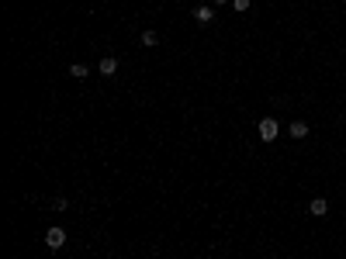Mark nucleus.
<instances>
[{
	"label": "nucleus",
	"instance_id": "0eeeda50",
	"mask_svg": "<svg viewBox=\"0 0 346 259\" xmlns=\"http://www.w3.org/2000/svg\"><path fill=\"white\" fill-rule=\"evenodd\" d=\"M142 45H149V49L159 45V35H156V31H142Z\"/></svg>",
	"mask_w": 346,
	"mask_h": 259
},
{
	"label": "nucleus",
	"instance_id": "9b49d317",
	"mask_svg": "<svg viewBox=\"0 0 346 259\" xmlns=\"http://www.w3.org/2000/svg\"><path fill=\"white\" fill-rule=\"evenodd\" d=\"M215 3H232V0H215Z\"/></svg>",
	"mask_w": 346,
	"mask_h": 259
},
{
	"label": "nucleus",
	"instance_id": "9d476101",
	"mask_svg": "<svg viewBox=\"0 0 346 259\" xmlns=\"http://www.w3.org/2000/svg\"><path fill=\"white\" fill-rule=\"evenodd\" d=\"M69 204H66V197H56V200H52V211H66Z\"/></svg>",
	"mask_w": 346,
	"mask_h": 259
},
{
	"label": "nucleus",
	"instance_id": "7ed1b4c3",
	"mask_svg": "<svg viewBox=\"0 0 346 259\" xmlns=\"http://www.w3.org/2000/svg\"><path fill=\"white\" fill-rule=\"evenodd\" d=\"M308 211H312L315 218H322V214H329V200H326V197H315V200L308 204Z\"/></svg>",
	"mask_w": 346,
	"mask_h": 259
},
{
	"label": "nucleus",
	"instance_id": "20e7f679",
	"mask_svg": "<svg viewBox=\"0 0 346 259\" xmlns=\"http://www.w3.org/2000/svg\"><path fill=\"white\" fill-rule=\"evenodd\" d=\"M194 21H198V24H211V21H215V10H211V7H198V10H194Z\"/></svg>",
	"mask_w": 346,
	"mask_h": 259
},
{
	"label": "nucleus",
	"instance_id": "f257e3e1",
	"mask_svg": "<svg viewBox=\"0 0 346 259\" xmlns=\"http://www.w3.org/2000/svg\"><path fill=\"white\" fill-rule=\"evenodd\" d=\"M256 131H260V138H263V142H274L277 135H280V125H277L274 118H263V121L256 125Z\"/></svg>",
	"mask_w": 346,
	"mask_h": 259
},
{
	"label": "nucleus",
	"instance_id": "1a4fd4ad",
	"mask_svg": "<svg viewBox=\"0 0 346 259\" xmlns=\"http://www.w3.org/2000/svg\"><path fill=\"white\" fill-rule=\"evenodd\" d=\"M249 3H253V0H232V7H235L239 14H246V10H249Z\"/></svg>",
	"mask_w": 346,
	"mask_h": 259
},
{
	"label": "nucleus",
	"instance_id": "423d86ee",
	"mask_svg": "<svg viewBox=\"0 0 346 259\" xmlns=\"http://www.w3.org/2000/svg\"><path fill=\"white\" fill-rule=\"evenodd\" d=\"M287 135H291V138L298 142V138H305V135H308V125H305V121H291V128H287Z\"/></svg>",
	"mask_w": 346,
	"mask_h": 259
},
{
	"label": "nucleus",
	"instance_id": "f03ea898",
	"mask_svg": "<svg viewBox=\"0 0 346 259\" xmlns=\"http://www.w3.org/2000/svg\"><path fill=\"white\" fill-rule=\"evenodd\" d=\"M45 246H49L52 253L63 249V246H66V232H63V228H49V232H45Z\"/></svg>",
	"mask_w": 346,
	"mask_h": 259
},
{
	"label": "nucleus",
	"instance_id": "6e6552de",
	"mask_svg": "<svg viewBox=\"0 0 346 259\" xmlns=\"http://www.w3.org/2000/svg\"><path fill=\"white\" fill-rule=\"evenodd\" d=\"M69 76L83 80V76H87V66H83V63H73V66H69Z\"/></svg>",
	"mask_w": 346,
	"mask_h": 259
},
{
	"label": "nucleus",
	"instance_id": "39448f33",
	"mask_svg": "<svg viewBox=\"0 0 346 259\" xmlns=\"http://www.w3.org/2000/svg\"><path fill=\"white\" fill-rule=\"evenodd\" d=\"M115 73H118V59L104 56V59H101V76H115Z\"/></svg>",
	"mask_w": 346,
	"mask_h": 259
}]
</instances>
